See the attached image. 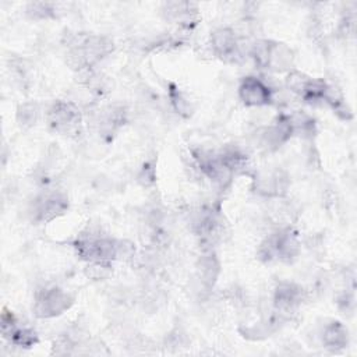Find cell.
Here are the masks:
<instances>
[{"mask_svg":"<svg viewBox=\"0 0 357 357\" xmlns=\"http://www.w3.org/2000/svg\"><path fill=\"white\" fill-rule=\"evenodd\" d=\"M254 183L255 191L259 195L269 198H282L289 188V177L283 170L279 169L258 173Z\"/></svg>","mask_w":357,"mask_h":357,"instance_id":"6","label":"cell"},{"mask_svg":"<svg viewBox=\"0 0 357 357\" xmlns=\"http://www.w3.org/2000/svg\"><path fill=\"white\" fill-rule=\"evenodd\" d=\"M304 300V290L301 286L290 282H282L276 286L273 293V308L283 318L293 312Z\"/></svg>","mask_w":357,"mask_h":357,"instance_id":"7","label":"cell"},{"mask_svg":"<svg viewBox=\"0 0 357 357\" xmlns=\"http://www.w3.org/2000/svg\"><path fill=\"white\" fill-rule=\"evenodd\" d=\"M119 243L103 236L84 234L77 240L75 248L78 255L88 262L110 264V261L119 257Z\"/></svg>","mask_w":357,"mask_h":357,"instance_id":"2","label":"cell"},{"mask_svg":"<svg viewBox=\"0 0 357 357\" xmlns=\"http://www.w3.org/2000/svg\"><path fill=\"white\" fill-rule=\"evenodd\" d=\"M300 250L296 233L290 227H283L269 234L259 245L258 255L262 261L291 262Z\"/></svg>","mask_w":357,"mask_h":357,"instance_id":"1","label":"cell"},{"mask_svg":"<svg viewBox=\"0 0 357 357\" xmlns=\"http://www.w3.org/2000/svg\"><path fill=\"white\" fill-rule=\"evenodd\" d=\"M197 269H198V278L201 280V284L206 289L213 287L220 272V264L216 255L213 252H209L201 257Z\"/></svg>","mask_w":357,"mask_h":357,"instance_id":"11","label":"cell"},{"mask_svg":"<svg viewBox=\"0 0 357 357\" xmlns=\"http://www.w3.org/2000/svg\"><path fill=\"white\" fill-rule=\"evenodd\" d=\"M138 178H139V181H142V184H145V185L151 184V183L153 181V178H155L153 167H148V166L144 167L142 172H141V174L138 176Z\"/></svg>","mask_w":357,"mask_h":357,"instance_id":"14","label":"cell"},{"mask_svg":"<svg viewBox=\"0 0 357 357\" xmlns=\"http://www.w3.org/2000/svg\"><path fill=\"white\" fill-rule=\"evenodd\" d=\"M211 45L216 56L225 61H236L241 52L236 32L230 28H219L211 35Z\"/></svg>","mask_w":357,"mask_h":357,"instance_id":"9","label":"cell"},{"mask_svg":"<svg viewBox=\"0 0 357 357\" xmlns=\"http://www.w3.org/2000/svg\"><path fill=\"white\" fill-rule=\"evenodd\" d=\"M73 304V297L59 287L43 289L36 294L33 311L40 318H52L63 314Z\"/></svg>","mask_w":357,"mask_h":357,"instance_id":"3","label":"cell"},{"mask_svg":"<svg viewBox=\"0 0 357 357\" xmlns=\"http://www.w3.org/2000/svg\"><path fill=\"white\" fill-rule=\"evenodd\" d=\"M238 96L247 106H266L273 100L272 89L257 77H245L238 86Z\"/></svg>","mask_w":357,"mask_h":357,"instance_id":"5","label":"cell"},{"mask_svg":"<svg viewBox=\"0 0 357 357\" xmlns=\"http://www.w3.org/2000/svg\"><path fill=\"white\" fill-rule=\"evenodd\" d=\"M47 121L54 131L71 134L81 124V113L74 103L59 100L49 109Z\"/></svg>","mask_w":357,"mask_h":357,"instance_id":"4","label":"cell"},{"mask_svg":"<svg viewBox=\"0 0 357 357\" xmlns=\"http://www.w3.org/2000/svg\"><path fill=\"white\" fill-rule=\"evenodd\" d=\"M67 208V198L60 192H52L42 195L35 201L32 215L36 222H47L63 215Z\"/></svg>","mask_w":357,"mask_h":357,"instance_id":"8","label":"cell"},{"mask_svg":"<svg viewBox=\"0 0 357 357\" xmlns=\"http://www.w3.org/2000/svg\"><path fill=\"white\" fill-rule=\"evenodd\" d=\"M53 11V6L49 3H33L29 6L28 13L33 18H47Z\"/></svg>","mask_w":357,"mask_h":357,"instance_id":"13","label":"cell"},{"mask_svg":"<svg viewBox=\"0 0 357 357\" xmlns=\"http://www.w3.org/2000/svg\"><path fill=\"white\" fill-rule=\"evenodd\" d=\"M38 106L35 103H25L18 109V121L22 127H31L38 119Z\"/></svg>","mask_w":357,"mask_h":357,"instance_id":"12","label":"cell"},{"mask_svg":"<svg viewBox=\"0 0 357 357\" xmlns=\"http://www.w3.org/2000/svg\"><path fill=\"white\" fill-rule=\"evenodd\" d=\"M349 335L347 329L343 324L337 321H332L324 326L322 331V343L326 349L332 351H337L347 346Z\"/></svg>","mask_w":357,"mask_h":357,"instance_id":"10","label":"cell"}]
</instances>
